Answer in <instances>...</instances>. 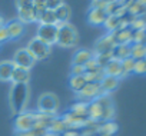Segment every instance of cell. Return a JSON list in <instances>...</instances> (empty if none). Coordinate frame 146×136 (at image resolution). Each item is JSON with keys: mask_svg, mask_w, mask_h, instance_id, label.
I'll return each mask as SVG.
<instances>
[{"mask_svg": "<svg viewBox=\"0 0 146 136\" xmlns=\"http://www.w3.org/2000/svg\"><path fill=\"white\" fill-rule=\"evenodd\" d=\"M102 110H103L102 106L96 100H92L88 103V117L89 119L100 122L102 120Z\"/></svg>", "mask_w": 146, "mask_h": 136, "instance_id": "44dd1931", "label": "cell"}, {"mask_svg": "<svg viewBox=\"0 0 146 136\" xmlns=\"http://www.w3.org/2000/svg\"><path fill=\"white\" fill-rule=\"evenodd\" d=\"M6 29H7V33H9V37L10 39H19L23 33H25V25H22L19 20H15V22H10L6 25Z\"/></svg>", "mask_w": 146, "mask_h": 136, "instance_id": "e0dca14e", "label": "cell"}, {"mask_svg": "<svg viewBox=\"0 0 146 136\" xmlns=\"http://www.w3.org/2000/svg\"><path fill=\"white\" fill-rule=\"evenodd\" d=\"M120 62H122V78H123V76H127V75H130V73H133V70H135V63H136L135 59L127 57V59H123V60H120Z\"/></svg>", "mask_w": 146, "mask_h": 136, "instance_id": "f1b7e54d", "label": "cell"}, {"mask_svg": "<svg viewBox=\"0 0 146 136\" xmlns=\"http://www.w3.org/2000/svg\"><path fill=\"white\" fill-rule=\"evenodd\" d=\"M116 132H117V125H116V123H115L113 120H108V122H100V126H99V132H98V133L113 136V135H115Z\"/></svg>", "mask_w": 146, "mask_h": 136, "instance_id": "484cf974", "label": "cell"}, {"mask_svg": "<svg viewBox=\"0 0 146 136\" xmlns=\"http://www.w3.org/2000/svg\"><path fill=\"white\" fill-rule=\"evenodd\" d=\"M132 33L133 30L130 27H123V29L113 32L116 44H132Z\"/></svg>", "mask_w": 146, "mask_h": 136, "instance_id": "4fadbf2b", "label": "cell"}, {"mask_svg": "<svg viewBox=\"0 0 146 136\" xmlns=\"http://www.w3.org/2000/svg\"><path fill=\"white\" fill-rule=\"evenodd\" d=\"M9 39L10 37H9V33H7V29H6V25H5L3 27H0V44L6 40H9Z\"/></svg>", "mask_w": 146, "mask_h": 136, "instance_id": "f35d334b", "label": "cell"}, {"mask_svg": "<svg viewBox=\"0 0 146 136\" xmlns=\"http://www.w3.org/2000/svg\"><path fill=\"white\" fill-rule=\"evenodd\" d=\"M33 9L37 12V15L47 10L46 9V0H33Z\"/></svg>", "mask_w": 146, "mask_h": 136, "instance_id": "d590c367", "label": "cell"}, {"mask_svg": "<svg viewBox=\"0 0 146 136\" xmlns=\"http://www.w3.org/2000/svg\"><path fill=\"white\" fill-rule=\"evenodd\" d=\"M86 85V79H85V76H70V79H69V86H70V89L73 90V92H79V90H82V88Z\"/></svg>", "mask_w": 146, "mask_h": 136, "instance_id": "4316f807", "label": "cell"}, {"mask_svg": "<svg viewBox=\"0 0 146 136\" xmlns=\"http://www.w3.org/2000/svg\"><path fill=\"white\" fill-rule=\"evenodd\" d=\"M130 57L135 60H142L146 57V46L143 43H132L130 44Z\"/></svg>", "mask_w": 146, "mask_h": 136, "instance_id": "603a6c76", "label": "cell"}, {"mask_svg": "<svg viewBox=\"0 0 146 136\" xmlns=\"http://www.w3.org/2000/svg\"><path fill=\"white\" fill-rule=\"evenodd\" d=\"M26 49H27V52L30 53V56L35 59V62H37V60L46 59V57L50 54L52 46L46 44L44 42H42V40L37 39V37H33L32 40H29Z\"/></svg>", "mask_w": 146, "mask_h": 136, "instance_id": "3957f363", "label": "cell"}, {"mask_svg": "<svg viewBox=\"0 0 146 136\" xmlns=\"http://www.w3.org/2000/svg\"><path fill=\"white\" fill-rule=\"evenodd\" d=\"M36 37L40 39L42 42H44L49 46L56 44V40H57V26L56 25H39Z\"/></svg>", "mask_w": 146, "mask_h": 136, "instance_id": "5b68a950", "label": "cell"}, {"mask_svg": "<svg viewBox=\"0 0 146 136\" xmlns=\"http://www.w3.org/2000/svg\"><path fill=\"white\" fill-rule=\"evenodd\" d=\"M143 44H145V46H146V37H145V42H143Z\"/></svg>", "mask_w": 146, "mask_h": 136, "instance_id": "bcb514c9", "label": "cell"}, {"mask_svg": "<svg viewBox=\"0 0 146 136\" xmlns=\"http://www.w3.org/2000/svg\"><path fill=\"white\" fill-rule=\"evenodd\" d=\"M95 136H109V135H102V133H98V135H95Z\"/></svg>", "mask_w": 146, "mask_h": 136, "instance_id": "7bdbcfd3", "label": "cell"}, {"mask_svg": "<svg viewBox=\"0 0 146 136\" xmlns=\"http://www.w3.org/2000/svg\"><path fill=\"white\" fill-rule=\"evenodd\" d=\"M13 63H15L17 67H22V69L30 70L36 62H35V59L30 56V53L27 52V49H19V50L15 53Z\"/></svg>", "mask_w": 146, "mask_h": 136, "instance_id": "9c48e42d", "label": "cell"}, {"mask_svg": "<svg viewBox=\"0 0 146 136\" xmlns=\"http://www.w3.org/2000/svg\"><path fill=\"white\" fill-rule=\"evenodd\" d=\"M119 82H120L119 78H115V76H103V79H102V82H100L102 92L109 95L110 92H113V90L119 86Z\"/></svg>", "mask_w": 146, "mask_h": 136, "instance_id": "ac0fdd59", "label": "cell"}, {"mask_svg": "<svg viewBox=\"0 0 146 136\" xmlns=\"http://www.w3.org/2000/svg\"><path fill=\"white\" fill-rule=\"evenodd\" d=\"M145 37H146V30H133L132 43H143Z\"/></svg>", "mask_w": 146, "mask_h": 136, "instance_id": "d6a6232c", "label": "cell"}, {"mask_svg": "<svg viewBox=\"0 0 146 136\" xmlns=\"http://www.w3.org/2000/svg\"><path fill=\"white\" fill-rule=\"evenodd\" d=\"M44 133H47L46 130H39V129H32V130H22L17 132L15 130V136H43Z\"/></svg>", "mask_w": 146, "mask_h": 136, "instance_id": "1f68e13d", "label": "cell"}, {"mask_svg": "<svg viewBox=\"0 0 146 136\" xmlns=\"http://www.w3.org/2000/svg\"><path fill=\"white\" fill-rule=\"evenodd\" d=\"M16 7H17V10L30 9V7H33V0H16Z\"/></svg>", "mask_w": 146, "mask_h": 136, "instance_id": "8d00e7d4", "label": "cell"}, {"mask_svg": "<svg viewBox=\"0 0 146 136\" xmlns=\"http://www.w3.org/2000/svg\"><path fill=\"white\" fill-rule=\"evenodd\" d=\"M37 22L40 25H57V17L56 13L53 10H44L43 13H40L37 16Z\"/></svg>", "mask_w": 146, "mask_h": 136, "instance_id": "cb8c5ba5", "label": "cell"}, {"mask_svg": "<svg viewBox=\"0 0 146 136\" xmlns=\"http://www.w3.org/2000/svg\"><path fill=\"white\" fill-rule=\"evenodd\" d=\"M69 112L75 113V115H78V116H82V117H88V103L79 100V102H76L75 105L70 107ZM88 119H89V117H88Z\"/></svg>", "mask_w": 146, "mask_h": 136, "instance_id": "83f0119b", "label": "cell"}, {"mask_svg": "<svg viewBox=\"0 0 146 136\" xmlns=\"http://www.w3.org/2000/svg\"><path fill=\"white\" fill-rule=\"evenodd\" d=\"M62 5H64V0H46V9L47 10H56Z\"/></svg>", "mask_w": 146, "mask_h": 136, "instance_id": "e575fe53", "label": "cell"}, {"mask_svg": "<svg viewBox=\"0 0 146 136\" xmlns=\"http://www.w3.org/2000/svg\"><path fill=\"white\" fill-rule=\"evenodd\" d=\"M103 92H102V88H100V83H86L82 90L78 92V99L80 102H92L95 100L98 96H100Z\"/></svg>", "mask_w": 146, "mask_h": 136, "instance_id": "8992f818", "label": "cell"}, {"mask_svg": "<svg viewBox=\"0 0 146 136\" xmlns=\"http://www.w3.org/2000/svg\"><path fill=\"white\" fill-rule=\"evenodd\" d=\"M108 3H112V2H117V0H106Z\"/></svg>", "mask_w": 146, "mask_h": 136, "instance_id": "ee69618b", "label": "cell"}, {"mask_svg": "<svg viewBox=\"0 0 146 136\" xmlns=\"http://www.w3.org/2000/svg\"><path fill=\"white\" fill-rule=\"evenodd\" d=\"M16 64L13 60H3L0 62V80L2 82H9L12 79V73L15 70Z\"/></svg>", "mask_w": 146, "mask_h": 136, "instance_id": "5bb4252c", "label": "cell"}, {"mask_svg": "<svg viewBox=\"0 0 146 136\" xmlns=\"http://www.w3.org/2000/svg\"><path fill=\"white\" fill-rule=\"evenodd\" d=\"M80 136H93V135H85V133H80Z\"/></svg>", "mask_w": 146, "mask_h": 136, "instance_id": "f6af8a7d", "label": "cell"}, {"mask_svg": "<svg viewBox=\"0 0 146 136\" xmlns=\"http://www.w3.org/2000/svg\"><path fill=\"white\" fill-rule=\"evenodd\" d=\"M105 76H115V78H122V62L117 59H112L105 67H103Z\"/></svg>", "mask_w": 146, "mask_h": 136, "instance_id": "7c38bea8", "label": "cell"}, {"mask_svg": "<svg viewBox=\"0 0 146 136\" xmlns=\"http://www.w3.org/2000/svg\"><path fill=\"white\" fill-rule=\"evenodd\" d=\"M66 130H67V126H66V123L63 122L62 117H54L50 122L49 127H47V132H50L53 135H57V136H62Z\"/></svg>", "mask_w": 146, "mask_h": 136, "instance_id": "ffe728a7", "label": "cell"}, {"mask_svg": "<svg viewBox=\"0 0 146 136\" xmlns=\"http://www.w3.org/2000/svg\"><path fill=\"white\" fill-rule=\"evenodd\" d=\"M116 46V40L113 33H106L105 36H102L96 44H95V52L93 54H99V53H110L113 50V47Z\"/></svg>", "mask_w": 146, "mask_h": 136, "instance_id": "ba28073f", "label": "cell"}, {"mask_svg": "<svg viewBox=\"0 0 146 136\" xmlns=\"http://www.w3.org/2000/svg\"><path fill=\"white\" fill-rule=\"evenodd\" d=\"M112 54L117 60H123L130 57V44H116L112 50Z\"/></svg>", "mask_w": 146, "mask_h": 136, "instance_id": "7402d4cb", "label": "cell"}, {"mask_svg": "<svg viewBox=\"0 0 146 136\" xmlns=\"http://www.w3.org/2000/svg\"><path fill=\"white\" fill-rule=\"evenodd\" d=\"M145 66H146V57H145Z\"/></svg>", "mask_w": 146, "mask_h": 136, "instance_id": "7dc6e473", "label": "cell"}, {"mask_svg": "<svg viewBox=\"0 0 146 136\" xmlns=\"http://www.w3.org/2000/svg\"><path fill=\"white\" fill-rule=\"evenodd\" d=\"M59 107V99L53 93H43L39 100H37V112L40 113H47V115H54Z\"/></svg>", "mask_w": 146, "mask_h": 136, "instance_id": "277c9868", "label": "cell"}, {"mask_svg": "<svg viewBox=\"0 0 146 136\" xmlns=\"http://www.w3.org/2000/svg\"><path fill=\"white\" fill-rule=\"evenodd\" d=\"M5 25H6V23H5V19H3L2 16H0V27H3Z\"/></svg>", "mask_w": 146, "mask_h": 136, "instance_id": "60d3db41", "label": "cell"}, {"mask_svg": "<svg viewBox=\"0 0 146 136\" xmlns=\"http://www.w3.org/2000/svg\"><path fill=\"white\" fill-rule=\"evenodd\" d=\"M62 136H80V130H76V129H67Z\"/></svg>", "mask_w": 146, "mask_h": 136, "instance_id": "ab89813d", "label": "cell"}, {"mask_svg": "<svg viewBox=\"0 0 146 136\" xmlns=\"http://www.w3.org/2000/svg\"><path fill=\"white\" fill-rule=\"evenodd\" d=\"M36 122V116L33 112H22L19 115H16L15 117V129L17 132L22 130H32Z\"/></svg>", "mask_w": 146, "mask_h": 136, "instance_id": "52a82bcc", "label": "cell"}, {"mask_svg": "<svg viewBox=\"0 0 146 136\" xmlns=\"http://www.w3.org/2000/svg\"><path fill=\"white\" fill-rule=\"evenodd\" d=\"M106 5H108L106 0H92L90 7H95V9H103V10H105Z\"/></svg>", "mask_w": 146, "mask_h": 136, "instance_id": "74e56055", "label": "cell"}, {"mask_svg": "<svg viewBox=\"0 0 146 136\" xmlns=\"http://www.w3.org/2000/svg\"><path fill=\"white\" fill-rule=\"evenodd\" d=\"M10 109L15 115L25 112L29 102V86L27 83H13L9 95Z\"/></svg>", "mask_w": 146, "mask_h": 136, "instance_id": "6da1fadb", "label": "cell"}, {"mask_svg": "<svg viewBox=\"0 0 146 136\" xmlns=\"http://www.w3.org/2000/svg\"><path fill=\"white\" fill-rule=\"evenodd\" d=\"M43 136H57V135H53V133H50V132H47V133H44Z\"/></svg>", "mask_w": 146, "mask_h": 136, "instance_id": "b9f144b4", "label": "cell"}, {"mask_svg": "<svg viewBox=\"0 0 146 136\" xmlns=\"http://www.w3.org/2000/svg\"><path fill=\"white\" fill-rule=\"evenodd\" d=\"M93 57L96 59V62L100 64V67L103 69V67L113 59V54H112V52L110 53H99V54H93Z\"/></svg>", "mask_w": 146, "mask_h": 136, "instance_id": "f546056e", "label": "cell"}, {"mask_svg": "<svg viewBox=\"0 0 146 136\" xmlns=\"http://www.w3.org/2000/svg\"><path fill=\"white\" fill-rule=\"evenodd\" d=\"M54 13H56V17H57V22H59V23H66V22H69V19H70L72 10H70V7L64 3V5H62L59 9H56Z\"/></svg>", "mask_w": 146, "mask_h": 136, "instance_id": "d4e9b609", "label": "cell"}, {"mask_svg": "<svg viewBox=\"0 0 146 136\" xmlns=\"http://www.w3.org/2000/svg\"><path fill=\"white\" fill-rule=\"evenodd\" d=\"M30 79V70L22 69V67H15V70L12 73V82L13 83H27Z\"/></svg>", "mask_w": 146, "mask_h": 136, "instance_id": "d6986e66", "label": "cell"}, {"mask_svg": "<svg viewBox=\"0 0 146 136\" xmlns=\"http://www.w3.org/2000/svg\"><path fill=\"white\" fill-rule=\"evenodd\" d=\"M57 40L56 44L62 46V47H72L75 46L79 40L78 36V30L76 27L70 25L69 22L66 23H57Z\"/></svg>", "mask_w": 146, "mask_h": 136, "instance_id": "7a4b0ae2", "label": "cell"}, {"mask_svg": "<svg viewBox=\"0 0 146 136\" xmlns=\"http://www.w3.org/2000/svg\"><path fill=\"white\" fill-rule=\"evenodd\" d=\"M85 69H86V73H96V72H102L103 69L100 67V64L96 62L95 57H92L86 64H85Z\"/></svg>", "mask_w": 146, "mask_h": 136, "instance_id": "4dcf8cb0", "label": "cell"}, {"mask_svg": "<svg viewBox=\"0 0 146 136\" xmlns=\"http://www.w3.org/2000/svg\"><path fill=\"white\" fill-rule=\"evenodd\" d=\"M63 122L66 123L67 129H76V130H82L83 126L86 125L88 122V117H82V116H78L72 112H67L63 117Z\"/></svg>", "mask_w": 146, "mask_h": 136, "instance_id": "30bf717a", "label": "cell"}, {"mask_svg": "<svg viewBox=\"0 0 146 136\" xmlns=\"http://www.w3.org/2000/svg\"><path fill=\"white\" fill-rule=\"evenodd\" d=\"M108 17V13L103 10V9H95V7H90L89 13H88V22L93 26H102L105 23Z\"/></svg>", "mask_w": 146, "mask_h": 136, "instance_id": "8fae6325", "label": "cell"}, {"mask_svg": "<svg viewBox=\"0 0 146 136\" xmlns=\"http://www.w3.org/2000/svg\"><path fill=\"white\" fill-rule=\"evenodd\" d=\"M37 12L30 7V9H22L19 10V22L22 25H27V23H33V22H37Z\"/></svg>", "mask_w": 146, "mask_h": 136, "instance_id": "2e32d148", "label": "cell"}, {"mask_svg": "<svg viewBox=\"0 0 146 136\" xmlns=\"http://www.w3.org/2000/svg\"><path fill=\"white\" fill-rule=\"evenodd\" d=\"M92 57H93V52H90L88 49H79L73 54V64L85 66Z\"/></svg>", "mask_w": 146, "mask_h": 136, "instance_id": "9a60e30c", "label": "cell"}, {"mask_svg": "<svg viewBox=\"0 0 146 136\" xmlns=\"http://www.w3.org/2000/svg\"><path fill=\"white\" fill-rule=\"evenodd\" d=\"M85 73H86L85 66L72 64V69H70V76H85Z\"/></svg>", "mask_w": 146, "mask_h": 136, "instance_id": "836d02e7", "label": "cell"}]
</instances>
